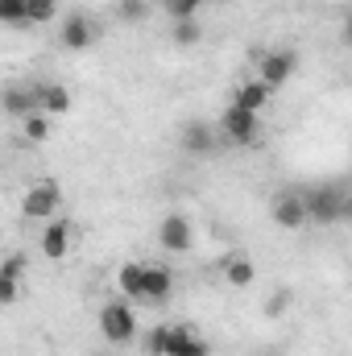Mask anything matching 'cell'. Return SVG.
<instances>
[{"mask_svg": "<svg viewBox=\"0 0 352 356\" xmlns=\"http://www.w3.org/2000/svg\"><path fill=\"white\" fill-rule=\"evenodd\" d=\"M170 294H175V273H170V266H145L141 269V302L162 307V302H170Z\"/></svg>", "mask_w": 352, "mask_h": 356, "instance_id": "10", "label": "cell"}, {"mask_svg": "<svg viewBox=\"0 0 352 356\" xmlns=\"http://www.w3.org/2000/svg\"><path fill=\"white\" fill-rule=\"evenodd\" d=\"M0 25L21 29L25 25V0H0Z\"/></svg>", "mask_w": 352, "mask_h": 356, "instance_id": "21", "label": "cell"}, {"mask_svg": "<svg viewBox=\"0 0 352 356\" xmlns=\"http://www.w3.org/2000/svg\"><path fill=\"white\" fill-rule=\"evenodd\" d=\"M269 95H273V91L265 88V83H257V79H245V83L237 88V95H232V104H237V108H245V112H257V116H262L265 104H269Z\"/></svg>", "mask_w": 352, "mask_h": 356, "instance_id": "16", "label": "cell"}, {"mask_svg": "<svg viewBox=\"0 0 352 356\" xmlns=\"http://www.w3.org/2000/svg\"><path fill=\"white\" fill-rule=\"evenodd\" d=\"M298 71V54L290 46H278V50H265L257 58V83H265L269 91H282Z\"/></svg>", "mask_w": 352, "mask_h": 356, "instance_id": "4", "label": "cell"}, {"mask_svg": "<svg viewBox=\"0 0 352 356\" xmlns=\"http://www.w3.org/2000/svg\"><path fill=\"white\" fill-rule=\"evenodd\" d=\"M269 220H273L278 228H286V232H298V228L307 224L303 195H294V191H282V195H273V203H269Z\"/></svg>", "mask_w": 352, "mask_h": 356, "instance_id": "9", "label": "cell"}, {"mask_svg": "<svg viewBox=\"0 0 352 356\" xmlns=\"http://www.w3.org/2000/svg\"><path fill=\"white\" fill-rule=\"evenodd\" d=\"M21 137H25L29 145H42V141L50 137V116H46V112H29V116L21 120Z\"/></svg>", "mask_w": 352, "mask_h": 356, "instance_id": "18", "label": "cell"}, {"mask_svg": "<svg viewBox=\"0 0 352 356\" xmlns=\"http://www.w3.org/2000/svg\"><path fill=\"white\" fill-rule=\"evenodd\" d=\"M17 298H21V282H17V277H4V273H0V307H13Z\"/></svg>", "mask_w": 352, "mask_h": 356, "instance_id": "27", "label": "cell"}, {"mask_svg": "<svg viewBox=\"0 0 352 356\" xmlns=\"http://www.w3.org/2000/svg\"><path fill=\"white\" fill-rule=\"evenodd\" d=\"M158 245H162L166 253H191V249H195V224H191V216H182V211L162 216V224H158Z\"/></svg>", "mask_w": 352, "mask_h": 356, "instance_id": "6", "label": "cell"}, {"mask_svg": "<svg viewBox=\"0 0 352 356\" xmlns=\"http://www.w3.org/2000/svg\"><path fill=\"white\" fill-rule=\"evenodd\" d=\"M220 137H228L232 145H253V141L262 137V116H257V112H245V108H237V104H228L224 116H220Z\"/></svg>", "mask_w": 352, "mask_h": 356, "instance_id": "5", "label": "cell"}, {"mask_svg": "<svg viewBox=\"0 0 352 356\" xmlns=\"http://www.w3.org/2000/svg\"><path fill=\"white\" fill-rule=\"evenodd\" d=\"M199 4H203V0H162V8H166L170 21H186V17H195Z\"/></svg>", "mask_w": 352, "mask_h": 356, "instance_id": "22", "label": "cell"}, {"mask_svg": "<svg viewBox=\"0 0 352 356\" xmlns=\"http://www.w3.org/2000/svg\"><path fill=\"white\" fill-rule=\"evenodd\" d=\"M166 344H170V327H154L145 336V353L150 356H166Z\"/></svg>", "mask_w": 352, "mask_h": 356, "instance_id": "25", "label": "cell"}, {"mask_svg": "<svg viewBox=\"0 0 352 356\" xmlns=\"http://www.w3.org/2000/svg\"><path fill=\"white\" fill-rule=\"evenodd\" d=\"M25 266H29V261H25V253H8V257L0 261V273H4V277H17V282H21V277H25Z\"/></svg>", "mask_w": 352, "mask_h": 356, "instance_id": "26", "label": "cell"}, {"mask_svg": "<svg viewBox=\"0 0 352 356\" xmlns=\"http://www.w3.org/2000/svg\"><path fill=\"white\" fill-rule=\"evenodd\" d=\"M99 336L108 344H133L137 340V311L125 298H112L99 307Z\"/></svg>", "mask_w": 352, "mask_h": 356, "instance_id": "2", "label": "cell"}, {"mask_svg": "<svg viewBox=\"0 0 352 356\" xmlns=\"http://www.w3.org/2000/svg\"><path fill=\"white\" fill-rule=\"evenodd\" d=\"M216 145H220V133H216V124H207V120H186V124H182V149H186V154H195V158H207Z\"/></svg>", "mask_w": 352, "mask_h": 356, "instance_id": "11", "label": "cell"}, {"mask_svg": "<svg viewBox=\"0 0 352 356\" xmlns=\"http://www.w3.org/2000/svg\"><path fill=\"white\" fill-rule=\"evenodd\" d=\"M303 207H307V224L315 220V224H336V220H349L352 203H349V191L340 186V182H323V186H315V191H307L303 195Z\"/></svg>", "mask_w": 352, "mask_h": 356, "instance_id": "1", "label": "cell"}, {"mask_svg": "<svg viewBox=\"0 0 352 356\" xmlns=\"http://www.w3.org/2000/svg\"><path fill=\"white\" fill-rule=\"evenodd\" d=\"M58 211H63V186H58L54 178H42V182H33V186L21 195V216H25V220L46 224V220H54Z\"/></svg>", "mask_w": 352, "mask_h": 356, "instance_id": "3", "label": "cell"}, {"mask_svg": "<svg viewBox=\"0 0 352 356\" xmlns=\"http://www.w3.org/2000/svg\"><path fill=\"white\" fill-rule=\"evenodd\" d=\"M290 298H294V294H290L286 286H278V290H273V294L265 298V315H269V319H278V315H286V307H290Z\"/></svg>", "mask_w": 352, "mask_h": 356, "instance_id": "24", "label": "cell"}, {"mask_svg": "<svg viewBox=\"0 0 352 356\" xmlns=\"http://www.w3.org/2000/svg\"><path fill=\"white\" fill-rule=\"evenodd\" d=\"M38 249H42V257L63 261V257L75 249V228H71V220H63V216L46 220V224H42V236H38Z\"/></svg>", "mask_w": 352, "mask_h": 356, "instance_id": "7", "label": "cell"}, {"mask_svg": "<svg viewBox=\"0 0 352 356\" xmlns=\"http://www.w3.org/2000/svg\"><path fill=\"white\" fill-rule=\"evenodd\" d=\"M170 38H175V46L191 50V46H199V42H203V25H199L195 17H186V21H175V25H170Z\"/></svg>", "mask_w": 352, "mask_h": 356, "instance_id": "19", "label": "cell"}, {"mask_svg": "<svg viewBox=\"0 0 352 356\" xmlns=\"http://www.w3.org/2000/svg\"><path fill=\"white\" fill-rule=\"evenodd\" d=\"M220 277H224L228 286L245 290V286H253L257 266H253V257H224V261H220Z\"/></svg>", "mask_w": 352, "mask_h": 356, "instance_id": "15", "label": "cell"}, {"mask_svg": "<svg viewBox=\"0 0 352 356\" xmlns=\"http://www.w3.org/2000/svg\"><path fill=\"white\" fill-rule=\"evenodd\" d=\"M166 356H211V348H207V340L195 327H170Z\"/></svg>", "mask_w": 352, "mask_h": 356, "instance_id": "13", "label": "cell"}, {"mask_svg": "<svg viewBox=\"0 0 352 356\" xmlns=\"http://www.w3.org/2000/svg\"><path fill=\"white\" fill-rule=\"evenodd\" d=\"M71 91L63 88V83H38V112H46L50 120L54 116H67L71 112Z\"/></svg>", "mask_w": 352, "mask_h": 356, "instance_id": "14", "label": "cell"}, {"mask_svg": "<svg viewBox=\"0 0 352 356\" xmlns=\"http://www.w3.org/2000/svg\"><path fill=\"white\" fill-rule=\"evenodd\" d=\"M95 356H108V353H95Z\"/></svg>", "mask_w": 352, "mask_h": 356, "instance_id": "28", "label": "cell"}, {"mask_svg": "<svg viewBox=\"0 0 352 356\" xmlns=\"http://www.w3.org/2000/svg\"><path fill=\"white\" fill-rule=\"evenodd\" d=\"M0 241H4V232H0Z\"/></svg>", "mask_w": 352, "mask_h": 356, "instance_id": "29", "label": "cell"}, {"mask_svg": "<svg viewBox=\"0 0 352 356\" xmlns=\"http://www.w3.org/2000/svg\"><path fill=\"white\" fill-rule=\"evenodd\" d=\"M141 261H125L120 273H116V286H120V298H129V302H141Z\"/></svg>", "mask_w": 352, "mask_h": 356, "instance_id": "17", "label": "cell"}, {"mask_svg": "<svg viewBox=\"0 0 352 356\" xmlns=\"http://www.w3.org/2000/svg\"><path fill=\"white\" fill-rule=\"evenodd\" d=\"M58 38H63V46H67L71 54H83V50H91V46H95L99 29H95V21H91L88 13H71V17H63Z\"/></svg>", "mask_w": 352, "mask_h": 356, "instance_id": "8", "label": "cell"}, {"mask_svg": "<svg viewBox=\"0 0 352 356\" xmlns=\"http://www.w3.org/2000/svg\"><path fill=\"white\" fill-rule=\"evenodd\" d=\"M145 17H150V0H120V21L141 25Z\"/></svg>", "mask_w": 352, "mask_h": 356, "instance_id": "23", "label": "cell"}, {"mask_svg": "<svg viewBox=\"0 0 352 356\" xmlns=\"http://www.w3.org/2000/svg\"><path fill=\"white\" fill-rule=\"evenodd\" d=\"M58 13V0H25V25H50Z\"/></svg>", "mask_w": 352, "mask_h": 356, "instance_id": "20", "label": "cell"}, {"mask_svg": "<svg viewBox=\"0 0 352 356\" xmlns=\"http://www.w3.org/2000/svg\"><path fill=\"white\" fill-rule=\"evenodd\" d=\"M0 112L25 120L29 112H38V88H33V83H13V88H4L0 91Z\"/></svg>", "mask_w": 352, "mask_h": 356, "instance_id": "12", "label": "cell"}]
</instances>
